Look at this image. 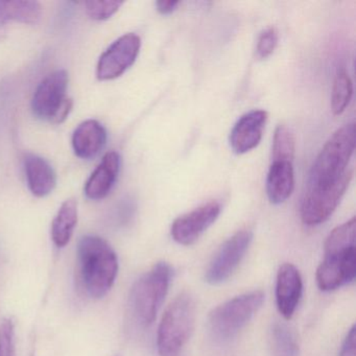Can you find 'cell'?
<instances>
[{"label": "cell", "mask_w": 356, "mask_h": 356, "mask_svg": "<svg viewBox=\"0 0 356 356\" xmlns=\"http://www.w3.org/2000/svg\"><path fill=\"white\" fill-rule=\"evenodd\" d=\"M353 178V170H348L339 180L324 186L307 187L302 200V222L307 226H318L326 222L341 203Z\"/></svg>", "instance_id": "cell-6"}, {"label": "cell", "mask_w": 356, "mask_h": 356, "mask_svg": "<svg viewBox=\"0 0 356 356\" xmlns=\"http://www.w3.org/2000/svg\"><path fill=\"white\" fill-rule=\"evenodd\" d=\"M278 44V32L275 28H268L260 34L256 47V57L260 60L268 59Z\"/></svg>", "instance_id": "cell-25"}, {"label": "cell", "mask_w": 356, "mask_h": 356, "mask_svg": "<svg viewBox=\"0 0 356 356\" xmlns=\"http://www.w3.org/2000/svg\"><path fill=\"white\" fill-rule=\"evenodd\" d=\"M295 134L289 127L279 124L273 138L272 161L293 162L295 157Z\"/></svg>", "instance_id": "cell-22"}, {"label": "cell", "mask_w": 356, "mask_h": 356, "mask_svg": "<svg viewBox=\"0 0 356 356\" xmlns=\"http://www.w3.org/2000/svg\"><path fill=\"white\" fill-rule=\"evenodd\" d=\"M355 134L354 122H349L333 133L314 160L307 187L331 184L347 172L355 147Z\"/></svg>", "instance_id": "cell-3"}, {"label": "cell", "mask_w": 356, "mask_h": 356, "mask_svg": "<svg viewBox=\"0 0 356 356\" xmlns=\"http://www.w3.org/2000/svg\"><path fill=\"white\" fill-rule=\"evenodd\" d=\"M264 302V291H252L216 306L208 316L210 334L218 343H227L234 339L255 316Z\"/></svg>", "instance_id": "cell-5"}, {"label": "cell", "mask_w": 356, "mask_h": 356, "mask_svg": "<svg viewBox=\"0 0 356 356\" xmlns=\"http://www.w3.org/2000/svg\"><path fill=\"white\" fill-rule=\"evenodd\" d=\"M8 22L0 15V41H3L7 36Z\"/></svg>", "instance_id": "cell-29"}, {"label": "cell", "mask_w": 356, "mask_h": 356, "mask_svg": "<svg viewBox=\"0 0 356 356\" xmlns=\"http://www.w3.org/2000/svg\"><path fill=\"white\" fill-rule=\"evenodd\" d=\"M122 5V1H88L85 3V8L91 19L103 22L111 18Z\"/></svg>", "instance_id": "cell-23"}, {"label": "cell", "mask_w": 356, "mask_h": 356, "mask_svg": "<svg viewBox=\"0 0 356 356\" xmlns=\"http://www.w3.org/2000/svg\"><path fill=\"white\" fill-rule=\"evenodd\" d=\"M268 122V112L252 110L243 114L230 133V147L238 155L255 149L262 139L264 128Z\"/></svg>", "instance_id": "cell-12"}, {"label": "cell", "mask_w": 356, "mask_h": 356, "mask_svg": "<svg viewBox=\"0 0 356 356\" xmlns=\"http://www.w3.org/2000/svg\"><path fill=\"white\" fill-rule=\"evenodd\" d=\"M79 276L83 289L93 299L105 297L115 283L118 258L113 248L97 235H85L78 245Z\"/></svg>", "instance_id": "cell-1"}, {"label": "cell", "mask_w": 356, "mask_h": 356, "mask_svg": "<svg viewBox=\"0 0 356 356\" xmlns=\"http://www.w3.org/2000/svg\"><path fill=\"white\" fill-rule=\"evenodd\" d=\"M295 188L293 162L272 161L266 177V195L270 203H284Z\"/></svg>", "instance_id": "cell-17"}, {"label": "cell", "mask_w": 356, "mask_h": 356, "mask_svg": "<svg viewBox=\"0 0 356 356\" xmlns=\"http://www.w3.org/2000/svg\"><path fill=\"white\" fill-rule=\"evenodd\" d=\"M140 49V37L134 33H129L114 41L97 62V79L111 81L120 78L135 63Z\"/></svg>", "instance_id": "cell-9"}, {"label": "cell", "mask_w": 356, "mask_h": 356, "mask_svg": "<svg viewBox=\"0 0 356 356\" xmlns=\"http://www.w3.org/2000/svg\"><path fill=\"white\" fill-rule=\"evenodd\" d=\"M303 293V281L299 270L293 264L279 268L276 280V304L285 320H291L299 306Z\"/></svg>", "instance_id": "cell-13"}, {"label": "cell", "mask_w": 356, "mask_h": 356, "mask_svg": "<svg viewBox=\"0 0 356 356\" xmlns=\"http://www.w3.org/2000/svg\"><path fill=\"white\" fill-rule=\"evenodd\" d=\"M24 170L31 193L37 197L51 195L57 185L53 166L40 156L29 154L24 159Z\"/></svg>", "instance_id": "cell-16"}, {"label": "cell", "mask_w": 356, "mask_h": 356, "mask_svg": "<svg viewBox=\"0 0 356 356\" xmlns=\"http://www.w3.org/2000/svg\"><path fill=\"white\" fill-rule=\"evenodd\" d=\"M252 239L253 233L249 229H243L227 239L210 261L206 270V282L218 285L228 280L245 257Z\"/></svg>", "instance_id": "cell-7"}, {"label": "cell", "mask_w": 356, "mask_h": 356, "mask_svg": "<svg viewBox=\"0 0 356 356\" xmlns=\"http://www.w3.org/2000/svg\"><path fill=\"white\" fill-rule=\"evenodd\" d=\"M0 356H16L15 324L11 318L0 322Z\"/></svg>", "instance_id": "cell-24"}, {"label": "cell", "mask_w": 356, "mask_h": 356, "mask_svg": "<svg viewBox=\"0 0 356 356\" xmlns=\"http://www.w3.org/2000/svg\"><path fill=\"white\" fill-rule=\"evenodd\" d=\"M179 5H180L179 1H172V0H168V1L160 0V1L156 3L158 12L162 15H170L178 8Z\"/></svg>", "instance_id": "cell-28"}, {"label": "cell", "mask_w": 356, "mask_h": 356, "mask_svg": "<svg viewBox=\"0 0 356 356\" xmlns=\"http://www.w3.org/2000/svg\"><path fill=\"white\" fill-rule=\"evenodd\" d=\"M107 143V131L95 120L83 122L72 135L74 154L81 159L97 157Z\"/></svg>", "instance_id": "cell-15"}, {"label": "cell", "mask_w": 356, "mask_h": 356, "mask_svg": "<svg viewBox=\"0 0 356 356\" xmlns=\"http://www.w3.org/2000/svg\"><path fill=\"white\" fill-rule=\"evenodd\" d=\"M68 74L65 70H58L47 76L35 91L32 110L41 120H53L66 99Z\"/></svg>", "instance_id": "cell-11"}, {"label": "cell", "mask_w": 356, "mask_h": 356, "mask_svg": "<svg viewBox=\"0 0 356 356\" xmlns=\"http://www.w3.org/2000/svg\"><path fill=\"white\" fill-rule=\"evenodd\" d=\"M172 278V266L168 262L160 261L133 285L130 307L141 326L149 327L155 322L168 296Z\"/></svg>", "instance_id": "cell-4"}, {"label": "cell", "mask_w": 356, "mask_h": 356, "mask_svg": "<svg viewBox=\"0 0 356 356\" xmlns=\"http://www.w3.org/2000/svg\"><path fill=\"white\" fill-rule=\"evenodd\" d=\"M355 326L353 325L341 343L339 356H355Z\"/></svg>", "instance_id": "cell-26"}, {"label": "cell", "mask_w": 356, "mask_h": 356, "mask_svg": "<svg viewBox=\"0 0 356 356\" xmlns=\"http://www.w3.org/2000/svg\"><path fill=\"white\" fill-rule=\"evenodd\" d=\"M72 107H74V102H72V99H67L66 97L65 101L62 104L61 107L58 110L57 113L54 116L53 122L55 124H62V122H65L67 120L68 116H70V112H72Z\"/></svg>", "instance_id": "cell-27"}, {"label": "cell", "mask_w": 356, "mask_h": 356, "mask_svg": "<svg viewBox=\"0 0 356 356\" xmlns=\"http://www.w3.org/2000/svg\"><path fill=\"white\" fill-rule=\"evenodd\" d=\"M120 161V154L116 152H109L104 156L85 185V195L89 200L99 201L109 195L118 181Z\"/></svg>", "instance_id": "cell-14"}, {"label": "cell", "mask_w": 356, "mask_h": 356, "mask_svg": "<svg viewBox=\"0 0 356 356\" xmlns=\"http://www.w3.org/2000/svg\"><path fill=\"white\" fill-rule=\"evenodd\" d=\"M0 14L7 22L37 24L42 16V7L37 1H0Z\"/></svg>", "instance_id": "cell-19"}, {"label": "cell", "mask_w": 356, "mask_h": 356, "mask_svg": "<svg viewBox=\"0 0 356 356\" xmlns=\"http://www.w3.org/2000/svg\"><path fill=\"white\" fill-rule=\"evenodd\" d=\"M353 95V83L345 70L335 76L331 93V110L334 115H341L347 109Z\"/></svg>", "instance_id": "cell-21"}, {"label": "cell", "mask_w": 356, "mask_h": 356, "mask_svg": "<svg viewBox=\"0 0 356 356\" xmlns=\"http://www.w3.org/2000/svg\"><path fill=\"white\" fill-rule=\"evenodd\" d=\"M197 306L188 293L177 296L166 308L158 327L159 356H179L195 329Z\"/></svg>", "instance_id": "cell-2"}, {"label": "cell", "mask_w": 356, "mask_h": 356, "mask_svg": "<svg viewBox=\"0 0 356 356\" xmlns=\"http://www.w3.org/2000/svg\"><path fill=\"white\" fill-rule=\"evenodd\" d=\"M220 210V204L216 201H211L184 216H179L172 222L170 228L172 238L179 245H193L218 220Z\"/></svg>", "instance_id": "cell-10"}, {"label": "cell", "mask_w": 356, "mask_h": 356, "mask_svg": "<svg viewBox=\"0 0 356 356\" xmlns=\"http://www.w3.org/2000/svg\"><path fill=\"white\" fill-rule=\"evenodd\" d=\"M272 356H300V347L295 333L284 323L276 322L270 330Z\"/></svg>", "instance_id": "cell-20"}, {"label": "cell", "mask_w": 356, "mask_h": 356, "mask_svg": "<svg viewBox=\"0 0 356 356\" xmlns=\"http://www.w3.org/2000/svg\"><path fill=\"white\" fill-rule=\"evenodd\" d=\"M356 276L355 247L324 252L316 273V284L323 291H332L353 282Z\"/></svg>", "instance_id": "cell-8"}, {"label": "cell", "mask_w": 356, "mask_h": 356, "mask_svg": "<svg viewBox=\"0 0 356 356\" xmlns=\"http://www.w3.org/2000/svg\"><path fill=\"white\" fill-rule=\"evenodd\" d=\"M78 202L76 199L66 200L58 210L51 224V239L57 248H65L70 243L78 224Z\"/></svg>", "instance_id": "cell-18"}]
</instances>
